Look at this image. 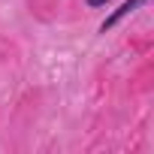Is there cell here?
Returning a JSON list of instances; mask_svg holds the SVG:
<instances>
[{"instance_id":"cell-1","label":"cell","mask_w":154,"mask_h":154,"mask_svg":"<svg viewBox=\"0 0 154 154\" xmlns=\"http://www.w3.org/2000/svg\"><path fill=\"white\" fill-rule=\"evenodd\" d=\"M142 3H145V0H124V3H121V6H118V9H115V12H112V15H109V18H106L103 24H100V33H106L109 27H115V24H118L121 18H127L130 12H136V9H139Z\"/></svg>"},{"instance_id":"cell-2","label":"cell","mask_w":154,"mask_h":154,"mask_svg":"<svg viewBox=\"0 0 154 154\" xmlns=\"http://www.w3.org/2000/svg\"><path fill=\"white\" fill-rule=\"evenodd\" d=\"M88 6H106V0H88Z\"/></svg>"}]
</instances>
